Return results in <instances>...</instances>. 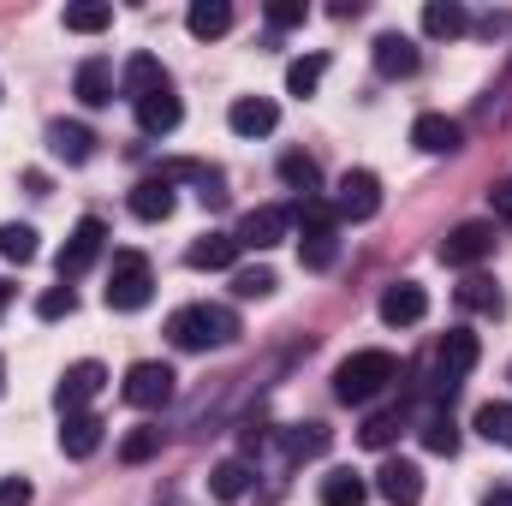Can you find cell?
<instances>
[{
    "mask_svg": "<svg viewBox=\"0 0 512 506\" xmlns=\"http://www.w3.org/2000/svg\"><path fill=\"white\" fill-rule=\"evenodd\" d=\"M245 328H239V316L227 310V304H185V310H173L167 316V340L179 346V352H209V346H233Z\"/></svg>",
    "mask_w": 512,
    "mask_h": 506,
    "instance_id": "obj_1",
    "label": "cell"
},
{
    "mask_svg": "<svg viewBox=\"0 0 512 506\" xmlns=\"http://www.w3.org/2000/svg\"><path fill=\"white\" fill-rule=\"evenodd\" d=\"M292 227H298V262L304 268H334V256H340V239H334L340 215H334L328 197H298Z\"/></svg>",
    "mask_w": 512,
    "mask_h": 506,
    "instance_id": "obj_2",
    "label": "cell"
},
{
    "mask_svg": "<svg viewBox=\"0 0 512 506\" xmlns=\"http://www.w3.org/2000/svg\"><path fill=\"white\" fill-rule=\"evenodd\" d=\"M399 381V364H393V352H382V346H370V352H352L340 370H334V399L340 405H370L382 387H393Z\"/></svg>",
    "mask_w": 512,
    "mask_h": 506,
    "instance_id": "obj_3",
    "label": "cell"
},
{
    "mask_svg": "<svg viewBox=\"0 0 512 506\" xmlns=\"http://www.w3.org/2000/svg\"><path fill=\"white\" fill-rule=\"evenodd\" d=\"M108 310H143L155 298V274H149V256L143 251H114V268H108Z\"/></svg>",
    "mask_w": 512,
    "mask_h": 506,
    "instance_id": "obj_4",
    "label": "cell"
},
{
    "mask_svg": "<svg viewBox=\"0 0 512 506\" xmlns=\"http://www.w3.org/2000/svg\"><path fill=\"white\" fill-rule=\"evenodd\" d=\"M477 358H483L477 334H471V328H447V334L435 340V370H441L435 393H453V387H459V376H471V370H477Z\"/></svg>",
    "mask_w": 512,
    "mask_h": 506,
    "instance_id": "obj_5",
    "label": "cell"
},
{
    "mask_svg": "<svg viewBox=\"0 0 512 506\" xmlns=\"http://www.w3.org/2000/svg\"><path fill=\"white\" fill-rule=\"evenodd\" d=\"M120 393H126V405H137V411H161V405H173L179 376H173L167 364H131Z\"/></svg>",
    "mask_w": 512,
    "mask_h": 506,
    "instance_id": "obj_6",
    "label": "cell"
},
{
    "mask_svg": "<svg viewBox=\"0 0 512 506\" xmlns=\"http://www.w3.org/2000/svg\"><path fill=\"white\" fill-rule=\"evenodd\" d=\"M382 209V179L370 167H352L340 185H334V215L340 221H370Z\"/></svg>",
    "mask_w": 512,
    "mask_h": 506,
    "instance_id": "obj_7",
    "label": "cell"
},
{
    "mask_svg": "<svg viewBox=\"0 0 512 506\" xmlns=\"http://www.w3.org/2000/svg\"><path fill=\"white\" fill-rule=\"evenodd\" d=\"M102 245H108V227L96 221V215H84L78 227H72V239L60 245V256H54V268H60V280H78L96 256H102Z\"/></svg>",
    "mask_w": 512,
    "mask_h": 506,
    "instance_id": "obj_8",
    "label": "cell"
},
{
    "mask_svg": "<svg viewBox=\"0 0 512 506\" xmlns=\"http://www.w3.org/2000/svg\"><path fill=\"white\" fill-rule=\"evenodd\" d=\"M441 262L447 268H477L483 256H495V227L489 221H465V227H453L447 239H441Z\"/></svg>",
    "mask_w": 512,
    "mask_h": 506,
    "instance_id": "obj_9",
    "label": "cell"
},
{
    "mask_svg": "<svg viewBox=\"0 0 512 506\" xmlns=\"http://www.w3.org/2000/svg\"><path fill=\"white\" fill-rule=\"evenodd\" d=\"M108 387V370L96 364V358H84V364H72L60 387H54V405H60V417H72V411H90V399Z\"/></svg>",
    "mask_w": 512,
    "mask_h": 506,
    "instance_id": "obj_10",
    "label": "cell"
},
{
    "mask_svg": "<svg viewBox=\"0 0 512 506\" xmlns=\"http://www.w3.org/2000/svg\"><path fill=\"white\" fill-rule=\"evenodd\" d=\"M286 227H292V209H280V203H262V209H251L245 221H239V251H274L280 239H286Z\"/></svg>",
    "mask_w": 512,
    "mask_h": 506,
    "instance_id": "obj_11",
    "label": "cell"
},
{
    "mask_svg": "<svg viewBox=\"0 0 512 506\" xmlns=\"http://www.w3.org/2000/svg\"><path fill=\"white\" fill-rule=\"evenodd\" d=\"M429 316V292L417 286V280H393L382 292V322L387 328H417Z\"/></svg>",
    "mask_w": 512,
    "mask_h": 506,
    "instance_id": "obj_12",
    "label": "cell"
},
{
    "mask_svg": "<svg viewBox=\"0 0 512 506\" xmlns=\"http://www.w3.org/2000/svg\"><path fill=\"white\" fill-rule=\"evenodd\" d=\"M370 60H376L382 78H411V72L423 66V48H417L411 36H399V30H382L376 48H370Z\"/></svg>",
    "mask_w": 512,
    "mask_h": 506,
    "instance_id": "obj_13",
    "label": "cell"
},
{
    "mask_svg": "<svg viewBox=\"0 0 512 506\" xmlns=\"http://www.w3.org/2000/svg\"><path fill=\"white\" fill-rule=\"evenodd\" d=\"M376 495L387 506H417L423 501V471L411 459H387L382 471H376Z\"/></svg>",
    "mask_w": 512,
    "mask_h": 506,
    "instance_id": "obj_14",
    "label": "cell"
},
{
    "mask_svg": "<svg viewBox=\"0 0 512 506\" xmlns=\"http://www.w3.org/2000/svg\"><path fill=\"white\" fill-rule=\"evenodd\" d=\"M131 108H137V126L149 131V137H167V131L179 126V120H185V108H179L173 84H167V90H149V96H137Z\"/></svg>",
    "mask_w": 512,
    "mask_h": 506,
    "instance_id": "obj_15",
    "label": "cell"
},
{
    "mask_svg": "<svg viewBox=\"0 0 512 506\" xmlns=\"http://www.w3.org/2000/svg\"><path fill=\"white\" fill-rule=\"evenodd\" d=\"M72 96H78L84 108H108V102H114V60L90 54V60L78 66V78H72Z\"/></svg>",
    "mask_w": 512,
    "mask_h": 506,
    "instance_id": "obj_16",
    "label": "cell"
},
{
    "mask_svg": "<svg viewBox=\"0 0 512 506\" xmlns=\"http://www.w3.org/2000/svg\"><path fill=\"white\" fill-rule=\"evenodd\" d=\"M411 143H417L423 155H453V149L465 143V126H459V120H447V114H417Z\"/></svg>",
    "mask_w": 512,
    "mask_h": 506,
    "instance_id": "obj_17",
    "label": "cell"
},
{
    "mask_svg": "<svg viewBox=\"0 0 512 506\" xmlns=\"http://www.w3.org/2000/svg\"><path fill=\"white\" fill-rule=\"evenodd\" d=\"M173 203H179V197H173V179H161V173L131 185V215H137V221H149V227H155V221H167V215H173Z\"/></svg>",
    "mask_w": 512,
    "mask_h": 506,
    "instance_id": "obj_18",
    "label": "cell"
},
{
    "mask_svg": "<svg viewBox=\"0 0 512 506\" xmlns=\"http://www.w3.org/2000/svg\"><path fill=\"white\" fill-rule=\"evenodd\" d=\"M102 429H108V423H102L96 411H72V417L60 423V453H66V459H90V453L102 447Z\"/></svg>",
    "mask_w": 512,
    "mask_h": 506,
    "instance_id": "obj_19",
    "label": "cell"
},
{
    "mask_svg": "<svg viewBox=\"0 0 512 506\" xmlns=\"http://www.w3.org/2000/svg\"><path fill=\"white\" fill-rule=\"evenodd\" d=\"M48 149H54L66 167H84V161L96 155V131L78 126V120H54V126H48Z\"/></svg>",
    "mask_w": 512,
    "mask_h": 506,
    "instance_id": "obj_20",
    "label": "cell"
},
{
    "mask_svg": "<svg viewBox=\"0 0 512 506\" xmlns=\"http://www.w3.org/2000/svg\"><path fill=\"white\" fill-rule=\"evenodd\" d=\"M227 126L239 131V137H268V131L280 126V108H274L268 96H239V102L227 108Z\"/></svg>",
    "mask_w": 512,
    "mask_h": 506,
    "instance_id": "obj_21",
    "label": "cell"
},
{
    "mask_svg": "<svg viewBox=\"0 0 512 506\" xmlns=\"http://www.w3.org/2000/svg\"><path fill=\"white\" fill-rule=\"evenodd\" d=\"M185 30H191L197 42H215V36H227V30H233V6H227V0H191Z\"/></svg>",
    "mask_w": 512,
    "mask_h": 506,
    "instance_id": "obj_22",
    "label": "cell"
},
{
    "mask_svg": "<svg viewBox=\"0 0 512 506\" xmlns=\"http://www.w3.org/2000/svg\"><path fill=\"white\" fill-rule=\"evenodd\" d=\"M465 30H471V12H465L459 0H429V6H423V36L453 42V36H465Z\"/></svg>",
    "mask_w": 512,
    "mask_h": 506,
    "instance_id": "obj_23",
    "label": "cell"
},
{
    "mask_svg": "<svg viewBox=\"0 0 512 506\" xmlns=\"http://www.w3.org/2000/svg\"><path fill=\"white\" fill-rule=\"evenodd\" d=\"M251 489H256V471L245 459H221V465L209 471V495H215V501H245Z\"/></svg>",
    "mask_w": 512,
    "mask_h": 506,
    "instance_id": "obj_24",
    "label": "cell"
},
{
    "mask_svg": "<svg viewBox=\"0 0 512 506\" xmlns=\"http://www.w3.org/2000/svg\"><path fill=\"white\" fill-rule=\"evenodd\" d=\"M328 441H334V435H328L322 423H292V429L280 435V447H286V459H292V465L322 459V453H328Z\"/></svg>",
    "mask_w": 512,
    "mask_h": 506,
    "instance_id": "obj_25",
    "label": "cell"
},
{
    "mask_svg": "<svg viewBox=\"0 0 512 506\" xmlns=\"http://www.w3.org/2000/svg\"><path fill=\"white\" fill-rule=\"evenodd\" d=\"M280 179H286L298 197H322V167H316L304 149H286V155H280Z\"/></svg>",
    "mask_w": 512,
    "mask_h": 506,
    "instance_id": "obj_26",
    "label": "cell"
},
{
    "mask_svg": "<svg viewBox=\"0 0 512 506\" xmlns=\"http://www.w3.org/2000/svg\"><path fill=\"white\" fill-rule=\"evenodd\" d=\"M233 256H239V239H227V233H209V239H197V245L185 251V262H191L197 274H203V268L215 274V268H233Z\"/></svg>",
    "mask_w": 512,
    "mask_h": 506,
    "instance_id": "obj_27",
    "label": "cell"
},
{
    "mask_svg": "<svg viewBox=\"0 0 512 506\" xmlns=\"http://www.w3.org/2000/svg\"><path fill=\"white\" fill-rule=\"evenodd\" d=\"M149 90H167V66L155 60V54H131L126 60V96H149Z\"/></svg>",
    "mask_w": 512,
    "mask_h": 506,
    "instance_id": "obj_28",
    "label": "cell"
},
{
    "mask_svg": "<svg viewBox=\"0 0 512 506\" xmlns=\"http://www.w3.org/2000/svg\"><path fill=\"white\" fill-rule=\"evenodd\" d=\"M370 501V483L358 471H328L322 477V506H364Z\"/></svg>",
    "mask_w": 512,
    "mask_h": 506,
    "instance_id": "obj_29",
    "label": "cell"
},
{
    "mask_svg": "<svg viewBox=\"0 0 512 506\" xmlns=\"http://www.w3.org/2000/svg\"><path fill=\"white\" fill-rule=\"evenodd\" d=\"M114 24V6L108 0H72L66 6V30L72 36H96V30H108Z\"/></svg>",
    "mask_w": 512,
    "mask_h": 506,
    "instance_id": "obj_30",
    "label": "cell"
},
{
    "mask_svg": "<svg viewBox=\"0 0 512 506\" xmlns=\"http://www.w3.org/2000/svg\"><path fill=\"white\" fill-rule=\"evenodd\" d=\"M322 78H328V54H304V60L286 66V90H292V96H316Z\"/></svg>",
    "mask_w": 512,
    "mask_h": 506,
    "instance_id": "obj_31",
    "label": "cell"
},
{
    "mask_svg": "<svg viewBox=\"0 0 512 506\" xmlns=\"http://www.w3.org/2000/svg\"><path fill=\"white\" fill-rule=\"evenodd\" d=\"M459 304H465V310H483V316H501V310H507L501 286H495V280H483V274H471V280L459 286Z\"/></svg>",
    "mask_w": 512,
    "mask_h": 506,
    "instance_id": "obj_32",
    "label": "cell"
},
{
    "mask_svg": "<svg viewBox=\"0 0 512 506\" xmlns=\"http://www.w3.org/2000/svg\"><path fill=\"white\" fill-rule=\"evenodd\" d=\"M417 435H423V447H429V453H441V459H453V453H459V423H453V417H441V411H435V417H423V429H417Z\"/></svg>",
    "mask_w": 512,
    "mask_h": 506,
    "instance_id": "obj_33",
    "label": "cell"
},
{
    "mask_svg": "<svg viewBox=\"0 0 512 506\" xmlns=\"http://www.w3.org/2000/svg\"><path fill=\"white\" fill-rule=\"evenodd\" d=\"M36 251H42L36 245V227H24V221H6L0 227V256L6 262H36Z\"/></svg>",
    "mask_w": 512,
    "mask_h": 506,
    "instance_id": "obj_34",
    "label": "cell"
},
{
    "mask_svg": "<svg viewBox=\"0 0 512 506\" xmlns=\"http://www.w3.org/2000/svg\"><path fill=\"white\" fill-rule=\"evenodd\" d=\"M477 435H483V441H495V447H512V405L489 399V405L477 411Z\"/></svg>",
    "mask_w": 512,
    "mask_h": 506,
    "instance_id": "obj_35",
    "label": "cell"
},
{
    "mask_svg": "<svg viewBox=\"0 0 512 506\" xmlns=\"http://www.w3.org/2000/svg\"><path fill=\"white\" fill-rule=\"evenodd\" d=\"M155 453H161V429H155V423H137L126 441H120V459H126V465H149Z\"/></svg>",
    "mask_w": 512,
    "mask_h": 506,
    "instance_id": "obj_36",
    "label": "cell"
},
{
    "mask_svg": "<svg viewBox=\"0 0 512 506\" xmlns=\"http://www.w3.org/2000/svg\"><path fill=\"white\" fill-rule=\"evenodd\" d=\"M399 429H405V423H399V411H376V417L358 429V441H364V447H376V453H387V447L399 441Z\"/></svg>",
    "mask_w": 512,
    "mask_h": 506,
    "instance_id": "obj_37",
    "label": "cell"
},
{
    "mask_svg": "<svg viewBox=\"0 0 512 506\" xmlns=\"http://www.w3.org/2000/svg\"><path fill=\"white\" fill-rule=\"evenodd\" d=\"M72 310H78V292H72L66 280H60V286H48V292L36 298V316H42V322H66Z\"/></svg>",
    "mask_w": 512,
    "mask_h": 506,
    "instance_id": "obj_38",
    "label": "cell"
},
{
    "mask_svg": "<svg viewBox=\"0 0 512 506\" xmlns=\"http://www.w3.org/2000/svg\"><path fill=\"white\" fill-rule=\"evenodd\" d=\"M274 286H280L274 268H239V274H233V292H239V298H268Z\"/></svg>",
    "mask_w": 512,
    "mask_h": 506,
    "instance_id": "obj_39",
    "label": "cell"
},
{
    "mask_svg": "<svg viewBox=\"0 0 512 506\" xmlns=\"http://www.w3.org/2000/svg\"><path fill=\"white\" fill-rule=\"evenodd\" d=\"M304 18H310L304 0H268V24H274V30H298Z\"/></svg>",
    "mask_w": 512,
    "mask_h": 506,
    "instance_id": "obj_40",
    "label": "cell"
},
{
    "mask_svg": "<svg viewBox=\"0 0 512 506\" xmlns=\"http://www.w3.org/2000/svg\"><path fill=\"white\" fill-rule=\"evenodd\" d=\"M0 506H30V483L24 477H0Z\"/></svg>",
    "mask_w": 512,
    "mask_h": 506,
    "instance_id": "obj_41",
    "label": "cell"
},
{
    "mask_svg": "<svg viewBox=\"0 0 512 506\" xmlns=\"http://www.w3.org/2000/svg\"><path fill=\"white\" fill-rule=\"evenodd\" d=\"M489 209H495V215H501V221L512 227V179H501V185L489 191Z\"/></svg>",
    "mask_w": 512,
    "mask_h": 506,
    "instance_id": "obj_42",
    "label": "cell"
},
{
    "mask_svg": "<svg viewBox=\"0 0 512 506\" xmlns=\"http://www.w3.org/2000/svg\"><path fill=\"white\" fill-rule=\"evenodd\" d=\"M328 12H334V18H358V12H364V0H334Z\"/></svg>",
    "mask_w": 512,
    "mask_h": 506,
    "instance_id": "obj_43",
    "label": "cell"
},
{
    "mask_svg": "<svg viewBox=\"0 0 512 506\" xmlns=\"http://www.w3.org/2000/svg\"><path fill=\"white\" fill-rule=\"evenodd\" d=\"M483 506H512V489H489V495H483Z\"/></svg>",
    "mask_w": 512,
    "mask_h": 506,
    "instance_id": "obj_44",
    "label": "cell"
},
{
    "mask_svg": "<svg viewBox=\"0 0 512 506\" xmlns=\"http://www.w3.org/2000/svg\"><path fill=\"white\" fill-rule=\"evenodd\" d=\"M6 310H12V286L0 280V316H6Z\"/></svg>",
    "mask_w": 512,
    "mask_h": 506,
    "instance_id": "obj_45",
    "label": "cell"
},
{
    "mask_svg": "<svg viewBox=\"0 0 512 506\" xmlns=\"http://www.w3.org/2000/svg\"><path fill=\"white\" fill-rule=\"evenodd\" d=\"M0 387H6V364H0Z\"/></svg>",
    "mask_w": 512,
    "mask_h": 506,
    "instance_id": "obj_46",
    "label": "cell"
}]
</instances>
